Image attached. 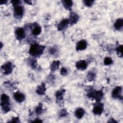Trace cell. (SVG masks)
I'll return each mask as SVG.
<instances>
[{
    "label": "cell",
    "mask_w": 123,
    "mask_h": 123,
    "mask_svg": "<svg viewBox=\"0 0 123 123\" xmlns=\"http://www.w3.org/2000/svg\"><path fill=\"white\" fill-rule=\"evenodd\" d=\"M87 47V42L85 40H81L79 41L76 45V49L77 51L85 50Z\"/></svg>",
    "instance_id": "9c48e42d"
},
{
    "label": "cell",
    "mask_w": 123,
    "mask_h": 123,
    "mask_svg": "<svg viewBox=\"0 0 123 123\" xmlns=\"http://www.w3.org/2000/svg\"><path fill=\"white\" fill-rule=\"evenodd\" d=\"M104 96L103 92L102 90L96 91L94 96V98L96 99L97 102H100Z\"/></svg>",
    "instance_id": "5bb4252c"
},
{
    "label": "cell",
    "mask_w": 123,
    "mask_h": 123,
    "mask_svg": "<svg viewBox=\"0 0 123 123\" xmlns=\"http://www.w3.org/2000/svg\"><path fill=\"white\" fill-rule=\"evenodd\" d=\"M20 2V0H12L11 1V2L12 3L13 6L19 5Z\"/></svg>",
    "instance_id": "f546056e"
},
{
    "label": "cell",
    "mask_w": 123,
    "mask_h": 123,
    "mask_svg": "<svg viewBox=\"0 0 123 123\" xmlns=\"http://www.w3.org/2000/svg\"><path fill=\"white\" fill-rule=\"evenodd\" d=\"M60 62L59 61H54L52 62L50 66V70L52 72H54L57 70L60 66Z\"/></svg>",
    "instance_id": "e0dca14e"
},
{
    "label": "cell",
    "mask_w": 123,
    "mask_h": 123,
    "mask_svg": "<svg viewBox=\"0 0 123 123\" xmlns=\"http://www.w3.org/2000/svg\"><path fill=\"white\" fill-rule=\"evenodd\" d=\"M9 97L8 95L3 94L0 98V106L2 110L5 112H7L10 110Z\"/></svg>",
    "instance_id": "7a4b0ae2"
},
{
    "label": "cell",
    "mask_w": 123,
    "mask_h": 123,
    "mask_svg": "<svg viewBox=\"0 0 123 123\" xmlns=\"http://www.w3.org/2000/svg\"><path fill=\"white\" fill-rule=\"evenodd\" d=\"M43 111V109H42V105L41 104H39L38 106L36 108V113L37 114V115H39L41 114L42 112Z\"/></svg>",
    "instance_id": "cb8c5ba5"
},
{
    "label": "cell",
    "mask_w": 123,
    "mask_h": 123,
    "mask_svg": "<svg viewBox=\"0 0 123 123\" xmlns=\"http://www.w3.org/2000/svg\"><path fill=\"white\" fill-rule=\"evenodd\" d=\"M25 2L28 4H32V2L30 0H25Z\"/></svg>",
    "instance_id": "e575fe53"
},
{
    "label": "cell",
    "mask_w": 123,
    "mask_h": 123,
    "mask_svg": "<svg viewBox=\"0 0 123 123\" xmlns=\"http://www.w3.org/2000/svg\"><path fill=\"white\" fill-rule=\"evenodd\" d=\"M62 3L65 8H66L67 10H70L73 5V2L71 0H62Z\"/></svg>",
    "instance_id": "ac0fdd59"
},
{
    "label": "cell",
    "mask_w": 123,
    "mask_h": 123,
    "mask_svg": "<svg viewBox=\"0 0 123 123\" xmlns=\"http://www.w3.org/2000/svg\"><path fill=\"white\" fill-rule=\"evenodd\" d=\"M0 44H1V46H0V49H1V48H2V47L3 45H2V43H1V42H0Z\"/></svg>",
    "instance_id": "d590c367"
},
{
    "label": "cell",
    "mask_w": 123,
    "mask_h": 123,
    "mask_svg": "<svg viewBox=\"0 0 123 123\" xmlns=\"http://www.w3.org/2000/svg\"><path fill=\"white\" fill-rule=\"evenodd\" d=\"M103 111V104L100 102H97L94 104L92 111L96 115H100Z\"/></svg>",
    "instance_id": "5b68a950"
},
{
    "label": "cell",
    "mask_w": 123,
    "mask_h": 123,
    "mask_svg": "<svg viewBox=\"0 0 123 123\" xmlns=\"http://www.w3.org/2000/svg\"><path fill=\"white\" fill-rule=\"evenodd\" d=\"M85 114V110L81 108H79L76 110L75 111V116L78 119L82 118Z\"/></svg>",
    "instance_id": "9a60e30c"
},
{
    "label": "cell",
    "mask_w": 123,
    "mask_h": 123,
    "mask_svg": "<svg viewBox=\"0 0 123 123\" xmlns=\"http://www.w3.org/2000/svg\"><path fill=\"white\" fill-rule=\"evenodd\" d=\"M95 74L92 72H88L87 75V78L88 80L91 81L94 80L95 78Z\"/></svg>",
    "instance_id": "7402d4cb"
},
{
    "label": "cell",
    "mask_w": 123,
    "mask_h": 123,
    "mask_svg": "<svg viewBox=\"0 0 123 123\" xmlns=\"http://www.w3.org/2000/svg\"><path fill=\"white\" fill-rule=\"evenodd\" d=\"M20 121H19V119L18 117H13L12 119V120H11V121L9 122H11V123H19Z\"/></svg>",
    "instance_id": "f1b7e54d"
},
{
    "label": "cell",
    "mask_w": 123,
    "mask_h": 123,
    "mask_svg": "<svg viewBox=\"0 0 123 123\" xmlns=\"http://www.w3.org/2000/svg\"><path fill=\"white\" fill-rule=\"evenodd\" d=\"M41 32V27L40 26H36L33 30L32 31V33L34 36H37L39 35Z\"/></svg>",
    "instance_id": "ffe728a7"
},
{
    "label": "cell",
    "mask_w": 123,
    "mask_h": 123,
    "mask_svg": "<svg viewBox=\"0 0 123 123\" xmlns=\"http://www.w3.org/2000/svg\"><path fill=\"white\" fill-rule=\"evenodd\" d=\"M117 54L119 57L122 58L123 57V45L119 46L116 49Z\"/></svg>",
    "instance_id": "44dd1931"
},
{
    "label": "cell",
    "mask_w": 123,
    "mask_h": 123,
    "mask_svg": "<svg viewBox=\"0 0 123 123\" xmlns=\"http://www.w3.org/2000/svg\"><path fill=\"white\" fill-rule=\"evenodd\" d=\"M30 65H31V66L32 68L33 69H36L37 67V61L35 60V59H32L31 61H30Z\"/></svg>",
    "instance_id": "d4e9b609"
},
{
    "label": "cell",
    "mask_w": 123,
    "mask_h": 123,
    "mask_svg": "<svg viewBox=\"0 0 123 123\" xmlns=\"http://www.w3.org/2000/svg\"><path fill=\"white\" fill-rule=\"evenodd\" d=\"M13 12L14 16L15 17L18 19H20L23 17V12H24V9L23 7L20 6V5H18L14 6L13 8Z\"/></svg>",
    "instance_id": "3957f363"
},
{
    "label": "cell",
    "mask_w": 123,
    "mask_h": 123,
    "mask_svg": "<svg viewBox=\"0 0 123 123\" xmlns=\"http://www.w3.org/2000/svg\"><path fill=\"white\" fill-rule=\"evenodd\" d=\"M45 48V47L44 46L35 43L31 46L29 50V53L33 56H37L43 53Z\"/></svg>",
    "instance_id": "6da1fadb"
},
{
    "label": "cell",
    "mask_w": 123,
    "mask_h": 123,
    "mask_svg": "<svg viewBox=\"0 0 123 123\" xmlns=\"http://www.w3.org/2000/svg\"><path fill=\"white\" fill-rule=\"evenodd\" d=\"M112 62H113V61H112V59L110 57H107L104 60V64L105 65H111L112 63Z\"/></svg>",
    "instance_id": "603a6c76"
},
{
    "label": "cell",
    "mask_w": 123,
    "mask_h": 123,
    "mask_svg": "<svg viewBox=\"0 0 123 123\" xmlns=\"http://www.w3.org/2000/svg\"><path fill=\"white\" fill-rule=\"evenodd\" d=\"M94 2V1L92 0H86L83 1L84 4L87 7H91L93 5Z\"/></svg>",
    "instance_id": "484cf974"
},
{
    "label": "cell",
    "mask_w": 123,
    "mask_h": 123,
    "mask_svg": "<svg viewBox=\"0 0 123 123\" xmlns=\"http://www.w3.org/2000/svg\"><path fill=\"white\" fill-rule=\"evenodd\" d=\"M1 70L4 74L8 75L12 73V67L11 62H8L1 66Z\"/></svg>",
    "instance_id": "277c9868"
},
{
    "label": "cell",
    "mask_w": 123,
    "mask_h": 123,
    "mask_svg": "<svg viewBox=\"0 0 123 123\" xmlns=\"http://www.w3.org/2000/svg\"><path fill=\"white\" fill-rule=\"evenodd\" d=\"M75 66L78 70H85L87 66L86 62L84 60H80L77 62L76 63Z\"/></svg>",
    "instance_id": "7c38bea8"
},
{
    "label": "cell",
    "mask_w": 123,
    "mask_h": 123,
    "mask_svg": "<svg viewBox=\"0 0 123 123\" xmlns=\"http://www.w3.org/2000/svg\"><path fill=\"white\" fill-rule=\"evenodd\" d=\"M15 36L16 38L19 40H21L25 37V33L23 28L19 27L15 30Z\"/></svg>",
    "instance_id": "52a82bcc"
},
{
    "label": "cell",
    "mask_w": 123,
    "mask_h": 123,
    "mask_svg": "<svg viewBox=\"0 0 123 123\" xmlns=\"http://www.w3.org/2000/svg\"><path fill=\"white\" fill-rule=\"evenodd\" d=\"M43 121L42 120H41L37 118L35 120H34L33 121H32V123H42Z\"/></svg>",
    "instance_id": "1f68e13d"
},
{
    "label": "cell",
    "mask_w": 123,
    "mask_h": 123,
    "mask_svg": "<svg viewBox=\"0 0 123 123\" xmlns=\"http://www.w3.org/2000/svg\"><path fill=\"white\" fill-rule=\"evenodd\" d=\"M123 26V20L121 18L118 19L114 24V27L116 30H120Z\"/></svg>",
    "instance_id": "2e32d148"
},
{
    "label": "cell",
    "mask_w": 123,
    "mask_h": 123,
    "mask_svg": "<svg viewBox=\"0 0 123 123\" xmlns=\"http://www.w3.org/2000/svg\"><path fill=\"white\" fill-rule=\"evenodd\" d=\"M56 49L54 48H51L50 49H49V53H50L51 54H53L54 53H56Z\"/></svg>",
    "instance_id": "4dcf8cb0"
},
{
    "label": "cell",
    "mask_w": 123,
    "mask_h": 123,
    "mask_svg": "<svg viewBox=\"0 0 123 123\" xmlns=\"http://www.w3.org/2000/svg\"><path fill=\"white\" fill-rule=\"evenodd\" d=\"M108 122V123H117V122L116 120H115L114 119H113L112 118L110 119Z\"/></svg>",
    "instance_id": "d6a6232c"
},
{
    "label": "cell",
    "mask_w": 123,
    "mask_h": 123,
    "mask_svg": "<svg viewBox=\"0 0 123 123\" xmlns=\"http://www.w3.org/2000/svg\"><path fill=\"white\" fill-rule=\"evenodd\" d=\"M69 24V22L68 19H64L58 24L57 29L59 31H62L64 30L65 28H66L68 26Z\"/></svg>",
    "instance_id": "ba28073f"
},
{
    "label": "cell",
    "mask_w": 123,
    "mask_h": 123,
    "mask_svg": "<svg viewBox=\"0 0 123 123\" xmlns=\"http://www.w3.org/2000/svg\"><path fill=\"white\" fill-rule=\"evenodd\" d=\"M60 73H61V74L62 75H66L68 73L67 70L65 68L62 67L61 69Z\"/></svg>",
    "instance_id": "83f0119b"
},
{
    "label": "cell",
    "mask_w": 123,
    "mask_h": 123,
    "mask_svg": "<svg viewBox=\"0 0 123 123\" xmlns=\"http://www.w3.org/2000/svg\"><path fill=\"white\" fill-rule=\"evenodd\" d=\"M46 88L45 86V85L44 83H42L40 86H38L36 90V92L37 94L39 95H43L45 94Z\"/></svg>",
    "instance_id": "4fadbf2b"
},
{
    "label": "cell",
    "mask_w": 123,
    "mask_h": 123,
    "mask_svg": "<svg viewBox=\"0 0 123 123\" xmlns=\"http://www.w3.org/2000/svg\"><path fill=\"white\" fill-rule=\"evenodd\" d=\"M7 1L6 0H1L0 1V4H6L7 3Z\"/></svg>",
    "instance_id": "836d02e7"
},
{
    "label": "cell",
    "mask_w": 123,
    "mask_h": 123,
    "mask_svg": "<svg viewBox=\"0 0 123 123\" xmlns=\"http://www.w3.org/2000/svg\"><path fill=\"white\" fill-rule=\"evenodd\" d=\"M68 115V112L65 109H62L60 112V116L62 117H65Z\"/></svg>",
    "instance_id": "4316f807"
},
{
    "label": "cell",
    "mask_w": 123,
    "mask_h": 123,
    "mask_svg": "<svg viewBox=\"0 0 123 123\" xmlns=\"http://www.w3.org/2000/svg\"><path fill=\"white\" fill-rule=\"evenodd\" d=\"M122 88L121 86L115 87L112 91V97L114 98L122 99Z\"/></svg>",
    "instance_id": "8992f818"
},
{
    "label": "cell",
    "mask_w": 123,
    "mask_h": 123,
    "mask_svg": "<svg viewBox=\"0 0 123 123\" xmlns=\"http://www.w3.org/2000/svg\"><path fill=\"white\" fill-rule=\"evenodd\" d=\"M13 96L15 100L19 103L22 102L23 101H24L25 99V95L21 92H17L15 93Z\"/></svg>",
    "instance_id": "8fae6325"
},
{
    "label": "cell",
    "mask_w": 123,
    "mask_h": 123,
    "mask_svg": "<svg viewBox=\"0 0 123 123\" xmlns=\"http://www.w3.org/2000/svg\"><path fill=\"white\" fill-rule=\"evenodd\" d=\"M65 92V90L64 89H62L56 92L55 94V96L57 100L61 101L63 99V96Z\"/></svg>",
    "instance_id": "d6986e66"
},
{
    "label": "cell",
    "mask_w": 123,
    "mask_h": 123,
    "mask_svg": "<svg viewBox=\"0 0 123 123\" xmlns=\"http://www.w3.org/2000/svg\"><path fill=\"white\" fill-rule=\"evenodd\" d=\"M79 19V16L77 14L74 12H71L70 13L69 19H68L69 24L71 25H74L76 24Z\"/></svg>",
    "instance_id": "30bf717a"
}]
</instances>
